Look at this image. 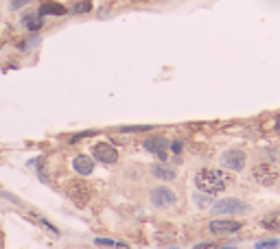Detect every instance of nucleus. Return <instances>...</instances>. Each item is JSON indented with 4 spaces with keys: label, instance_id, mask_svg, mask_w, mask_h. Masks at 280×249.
Instances as JSON below:
<instances>
[{
    "label": "nucleus",
    "instance_id": "obj_1",
    "mask_svg": "<svg viewBox=\"0 0 280 249\" xmlns=\"http://www.w3.org/2000/svg\"><path fill=\"white\" fill-rule=\"evenodd\" d=\"M230 184V177L223 171H217V168H201V171L195 175V186L199 188L206 195H219L223 192Z\"/></svg>",
    "mask_w": 280,
    "mask_h": 249
},
{
    "label": "nucleus",
    "instance_id": "obj_2",
    "mask_svg": "<svg viewBox=\"0 0 280 249\" xmlns=\"http://www.w3.org/2000/svg\"><path fill=\"white\" fill-rule=\"evenodd\" d=\"M66 195H68L70 201L77 205V208H83V205L90 201L92 188H90L88 181H83V179H73V181H68L66 184Z\"/></svg>",
    "mask_w": 280,
    "mask_h": 249
},
{
    "label": "nucleus",
    "instance_id": "obj_3",
    "mask_svg": "<svg viewBox=\"0 0 280 249\" xmlns=\"http://www.w3.org/2000/svg\"><path fill=\"white\" fill-rule=\"evenodd\" d=\"M212 214H219V216H225V214H247L249 212V203L241 201V199H221V201L212 203Z\"/></svg>",
    "mask_w": 280,
    "mask_h": 249
},
{
    "label": "nucleus",
    "instance_id": "obj_4",
    "mask_svg": "<svg viewBox=\"0 0 280 249\" xmlns=\"http://www.w3.org/2000/svg\"><path fill=\"white\" fill-rule=\"evenodd\" d=\"M149 201H151L153 208L164 210V208H173V205L177 203V197H175V192L171 190V188L158 186V188H153V190H151V195H149Z\"/></svg>",
    "mask_w": 280,
    "mask_h": 249
},
{
    "label": "nucleus",
    "instance_id": "obj_5",
    "mask_svg": "<svg viewBox=\"0 0 280 249\" xmlns=\"http://www.w3.org/2000/svg\"><path fill=\"white\" fill-rule=\"evenodd\" d=\"M252 177H254V181H258L260 186H273L278 181V171L273 164L260 162L252 168Z\"/></svg>",
    "mask_w": 280,
    "mask_h": 249
},
{
    "label": "nucleus",
    "instance_id": "obj_6",
    "mask_svg": "<svg viewBox=\"0 0 280 249\" xmlns=\"http://www.w3.org/2000/svg\"><path fill=\"white\" fill-rule=\"evenodd\" d=\"M241 227H243V223H241V221H232V218H214V221L208 223V229H210L214 236H230V234H236Z\"/></svg>",
    "mask_w": 280,
    "mask_h": 249
},
{
    "label": "nucleus",
    "instance_id": "obj_7",
    "mask_svg": "<svg viewBox=\"0 0 280 249\" xmlns=\"http://www.w3.org/2000/svg\"><path fill=\"white\" fill-rule=\"evenodd\" d=\"M245 160H247V155L243 153L241 149H230V151H225V153L221 155V166L228 168V171L239 173V171L245 168Z\"/></svg>",
    "mask_w": 280,
    "mask_h": 249
},
{
    "label": "nucleus",
    "instance_id": "obj_8",
    "mask_svg": "<svg viewBox=\"0 0 280 249\" xmlns=\"http://www.w3.org/2000/svg\"><path fill=\"white\" fill-rule=\"evenodd\" d=\"M92 155L97 157L99 162H103V164H116L118 162V151L112 147V144H107V142H97L94 144Z\"/></svg>",
    "mask_w": 280,
    "mask_h": 249
},
{
    "label": "nucleus",
    "instance_id": "obj_9",
    "mask_svg": "<svg viewBox=\"0 0 280 249\" xmlns=\"http://www.w3.org/2000/svg\"><path fill=\"white\" fill-rule=\"evenodd\" d=\"M145 149L149 153H153L160 160H166V153H169V140L164 136H151L145 140Z\"/></svg>",
    "mask_w": 280,
    "mask_h": 249
},
{
    "label": "nucleus",
    "instance_id": "obj_10",
    "mask_svg": "<svg viewBox=\"0 0 280 249\" xmlns=\"http://www.w3.org/2000/svg\"><path fill=\"white\" fill-rule=\"evenodd\" d=\"M73 168H75V173H79L81 177H86V175L92 173L94 160H92L90 155H77L75 160H73Z\"/></svg>",
    "mask_w": 280,
    "mask_h": 249
},
{
    "label": "nucleus",
    "instance_id": "obj_11",
    "mask_svg": "<svg viewBox=\"0 0 280 249\" xmlns=\"http://www.w3.org/2000/svg\"><path fill=\"white\" fill-rule=\"evenodd\" d=\"M38 14H40L42 18H44V16H66L68 9L64 7V5H59V3H53V0H44Z\"/></svg>",
    "mask_w": 280,
    "mask_h": 249
},
{
    "label": "nucleus",
    "instance_id": "obj_12",
    "mask_svg": "<svg viewBox=\"0 0 280 249\" xmlns=\"http://www.w3.org/2000/svg\"><path fill=\"white\" fill-rule=\"evenodd\" d=\"M151 175L153 177H158V179H162V181H173L177 177V173L171 166H166V164H153Z\"/></svg>",
    "mask_w": 280,
    "mask_h": 249
},
{
    "label": "nucleus",
    "instance_id": "obj_13",
    "mask_svg": "<svg viewBox=\"0 0 280 249\" xmlns=\"http://www.w3.org/2000/svg\"><path fill=\"white\" fill-rule=\"evenodd\" d=\"M22 27H27V31H31V33H38L44 27V18L40 14H27V16H22Z\"/></svg>",
    "mask_w": 280,
    "mask_h": 249
},
{
    "label": "nucleus",
    "instance_id": "obj_14",
    "mask_svg": "<svg viewBox=\"0 0 280 249\" xmlns=\"http://www.w3.org/2000/svg\"><path fill=\"white\" fill-rule=\"evenodd\" d=\"M260 225H263L267 232H280V210L265 214L263 218H260Z\"/></svg>",
    "mask_w": 280,
    "mask_h": 249
},
{
    "label": "nucleus",
    "instance_id": "obj_15",
    "mask_svg": "<svg viewBox=\"0 0 280 249\" xmlns=\"http://www.w3.org/2000/svg\"><path fill=\"white\" fill-rule=\"evenodd\" d=\"M66 9L70 11V14H75V16H83V14H90L92 11V3L90 0H73Z\"/></svg>",
    "mask_w": 280,
    "mask_h": 249
},
{
    "label": "nucleus",
    "instance_id": "obj_16",
    "mask_svg": "<svg viewBox=\"0 0 280 249\" xmlns=\"http://www.w3.org/2000/svg\"><path fill=\"white\" fill-rule=\"evenodd\" d=\"M280 247V240L278 238H271V240H260L256 242V249H278Z\"/></svg>",
    "mask_w": 280,
    "mask_h": 249
},
{
    "label": "nucleus",
    "instance_id": "obj_17",
    "mask_svg": "<svg viewBox=\"0 0 280 249\" xmlns=\"http://www.w3.org/2000/svg\"><path fill=\"white\" fill-rule=\"evenodd\" d=\"M94 242H97V245H101V247H123L121 242H116V240H110V238H97Z\"/></svg>",
    "mask_w": 280,
    "mask_h": 249
},
{
    "label": "nucleus",
    "instance_id": "obj_18",
    "mask_svg": "<svg viewBox=\"0 0 280 249\" xmlns=\"http://www.w3.org/2000/svg\"><path fill=\"white\" fill-rule=\"evenodd\" d=\"M33 218H35V221H38V223H40V225H44L46 229H51V232H53V234H59V232H57V227H53V225H51V223H49V221H46V218H42V216H38V214H33Z\"/></svg>",
    "mask_w": 280,
    "mask_h": 249
},
{
    "label": "nucleus",
    "instance_id": "obj_19",
    "mask_svg": "<svg viewBox=\"0 0 280 249\" xmlns=\"http://www.w3.org/2000/svg\"><path fill=\"white\" fill-rule=\"evenodd\" d=\"M149 129H151V127H149V125H136V127H121V131H149Z\"/></svg>",
    "mask_w": 280,
    "mask_h": 249
},
{
    "label": "nucleus",
    "instance_id": "obj_20",
    "mask_svg": "<svg viewBox=\"0 0 280 249\" xmlns=\"http://www.w3.org/2000/svg\"><path fill=\"white\" fill-rule=\"evenodd\" d=\"M33 3V0H11V5H9V7L11 9H22V7H25V5H31Z\"/></svg>",
    "mask_w": 280,
    "mask_h": 249
},
{
    "label": "nucleus",
    "instance_id": "obj_21",
    "mask_svg": "<svg viewBox=\"0 0 280 249\" xmlns=\"http://www.w3.org/2000/svg\"><path fill=\"white\" fill-rule=\"evenodd\" d=\"M171 149H173V153H180V151H182V142L175 140L173 144H171Z\"/></svg>",
    "mask_w": 280,
    "mask_h": 249
},
{
    "label": "nucleus",
    "instance_id": "obj_22",
    "mask_svg": "<svg viewBox=\"0 0 280 249\" xmlns=\"http://www.w3.org/2000/svg\"><path fill=\"white\" fill-rule=\"evenodd\" d=\"M195 201H197V205H206V203H208V199H206V197H201V195H195Z\"/></svg>",
    "mask_w": 280,
    "mask_h": 249
},
{
    "label": "nucleus",
    "instance_id": "obj_23",
    "mask_svg": "<svg viewBox=\"0 0 280 249\" xmlns=\"http://www.w3.org/2000/svg\"><path fill=\"white\" fill-rule=\"evenodd\" d=\"M276 131H278V133H280V116H278V118H276Z\"/></svg>",
    "mask_w": 280,
    "mask_h": 249
},
{
    "label": "nucleus",
    "instance_id": "obj_24",
    "mask_svg": "<svg viewBox=\"0 0 280 249\" xmlns=\"http://www.w3.org/2000/svg\"><path fill=\"white\" fill-rule=\"evenodd\" d=\"M223 249H232V247H223Z\"/></svg>",
    "mask_w": 280,
    "mask_h": 249
}]
</instances>
